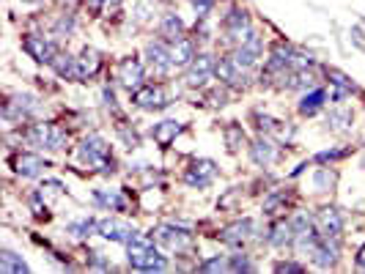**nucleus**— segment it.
Here are the masks:
<instances>
[{"label": "nucleus", "instance_id": "obj_17", "mask_svg": "<svg viewBox=\"0 0 365 274\" xmlns=\"http://www.w3.org/2000/svg\"><path fill=\"white\" fill-rule=\"evenodd\" d=\"M316 228L324 239H341L343 233V211L341 209H321L316 214Z\"/></svg>", "mask_w": 365, "mask_h": 274}, {"label": "nucleus", "instance_id": "obj_9", "mask_svg": "<svg viewBox=\"0 0 365 274\" xmlns=\"http://www.w3.org/2000/svg\"><path fill=\"white\" fill-rule=\"evenodd\" d=\"M151 239L157 244L168 247V250H176V252H182V250H187L192 244L189 230L182 228V225H157V228L151 230Z\"/></svg>", "mask_w": 365, "mask_h": 274}, {"label": "nucleus", "instance_id": "obj_33", "mask_svg": "<svg viewBox=\"0 0 365 274\" xmlns=\"http://www.w3.org/2000/svg\"><path fill=\"white\" fill-rule=\"evenodd\" d=\"M96 223L99 220H91V217H86V220H77V223H69L66 230L75 236V239H88L93 230H96Z\"/></svg>", "mask_w": 365, "mask_h": 274}, {"label": "nucleus", "instance_id": "obj_5", "mask_svg": "<svg viewBox=\"0 0 365 274\" xmlns=\"http://www.w3.org/2000/svg\"><path fill=\"white\" fill-rule=\"evenodd\" d=\"M250 33H253V19H250L247 8L231 6L228 14L223 17V36H226V42L231 47H239Z\"/></svg>", "mask_w": 365, "mask_h": 274}, {"label": "nucleus", "instance_id": "obj_15", "mask_svg": "<svg viewBox=\"0 0 365 274\" xmlns=\"http://www.w3.org/2000/svg\"><path fill=\"white\" fill-rule=\"evenodd\" d=\"M215 176H217V165H215L212 159H195V162L187 168L184 182L189 184V186L203 189V186H209V184L215 182Z\"/></svg>", "mask_w": 365, "mask_h": 274}, {"label": "nucleus", "instance_id": "obj_45", "mask_svg": "<svg viewBox=\"0 0 365 274\" xmlns=\"http://www.w3.org/2000/svg\"><path fill=\"white\" fill-rule=\"evenodd\" d=\"M102 99H104V104H107L110 110H116V93L110 91V88H104V91H102Z\"/></svg>", "mask_w": 365, "mask_h": 274}, {"label": "nucleus", "instance_id": "obj_28", "mask_svg": "<svg viewBox=\"0 0 365 274\" xmlns=\"http://www.w3.org/2000/svg\"><path fill=\"white\" fill-rule=\"evenodd\" d=\"M52 69L63 80H77V58L69 55V52H58L55 61H52Z\"/></svg>", "mask_w": 365, "mask_h": 274}, {"label": "nucleus", "instance_id": "obj_36", "mask_svg": "<svg viewBox=\"0 0 365 274\" xmlns=\"http://www.w3.org/2000/svg\"><path fill=\"white\" fill-rule=\"evenodd\" d=\"M228 272H256V266L244 252H236V255H228Z\"/></svg>", "mask_w": 365, "mask_h": 274}, {"label": "nucleus", "instance_id": "obj_48", "mask_svg": "<svg viewBox=\"0 0 365 274\" xmlns=\"http://www.w3.org/2000/svg\"><path fill=\"white\" fill-rule=\"evenodd\" d=\"M121 3H124V0H102V8H104V11H113V8H118ZM104 11H102V14H104Z\"/></svg>", "mask_w": 365, "mask_h": 274}, {"label": "nucleus", "instance_id": "obj_8", "mask_svg": "<svg viewBox=\"0 0 365 274\" xmlns=\"http://www.w3.org/2000/svg\"><path fill=\"white\" fill-rule=\"evenodd\" d=\"M132 104L140 110H165L171 107V96L157 83H143L137 91H132Z\"/></svg>", "mask_w": 365, "mask_h": 274}, {"label": "nucleus", "instance_id": "obj_7", "mask_svg": "<svg viewBox=\"0 0 365 274\" xmlns=\"http://www.w3.org/2000/svg\"><path fill=\"white\" fill-rule=\"evenodd\" d=\"M143 58H146V66L154 72V74H160V77H165V74H171L176 66H173V55H171V47L165 45V42H148V45L143 47Z\"/></svg>", "mask_w": 365, "mask_h": 274}, {"label": "nucleus", "instance_id": "obj_38", "mask_svg": "<svg viewBox=\"0 0 365 274\" xmlns=\"http://www.w3.org/2000/svg\"><path fill=\"white\" fill-rule=\"evenodd\" d=\"M198 269H201V272H226V269H228V258H226V255H215V258L203 261Z\"/></svg>", "mask_w": 365, "mask_h": 274}, {"label": "nucleus", "instance_id": "obj_40", "mask_svg": "<svg viewBox=\"0 0 365 274\" xmlns=\"http://www.w3.org/2000/svg\"><path fill=\"white\" fill-rule=\"evenodd\" d=\"M215 3H217V0H189V6L195 8V14H198V19H206V17L212 14V8H215Z\"/></svg>", "mask_w": 365, "mask_h": 274}, {"label": "nucleus", "instance_id": "obj_13", "mask_svg": "<svg viewBox=\"0 0 365 274\" xmlns=\"http://www.w3.org/2000/svg\"><path fill=\"white\" fill-rule=\"evenodd\" d=\"M11 168H14V173H17V176H22V179H39V176H42V170L47 168V162L39 156V154L20 151V154H14V156H11Z\"/></svg>", "mask_w": 365, "mask_h": 274}, {"label": "nucleus", "instance_id": "obj_23", "mask_svg": "<svg viewBox=\"0 0 365 274\" xmlns=\"http://www.w3.org/2000/svg\"><path fill=\"white\" fill-rule=\"evenodd\" d=\"M324 102H327V91H324V88H311V91H305V96L300 99L297 113H300L302 118H313L316 113H321Z\"/></svg>", "mask_w": 365, "mask_h": 274}, {"label": "nucleus", "instance_id": "obj_14", "mask_svg": "<svg viewBox=\"0 0 365 274\" xmlns=\"http://www.w3.org/2000/svg\"><path fill=\"white\" fill-rule=\"evenodd\" d=\"M118 83L127 88V91H137L140 86H143V80H146V66L137 61V58H124L121 63H118Z\"/></svg>", "mask_w": 365, "mask_h": 274}, {"label": "nucleus", "instance_id": "obj_43", "mask_svg": "<svg viewBox=\"0 0 365 274\" xmlns=\"http://www.w3.org/2000/svg\"><path fill=\"white\" fill-rule=\"evenodd\" d=\"M209 102H212V107H223L226 104V91H220V88L212 91L209 93Z\"/></svg>", "mask_w": 365, "mask_h": 274}, {"label": "nucleus", "instance_id": "obj_32", "mask_svg": "<svg viewBox=\"0 0 365 274\" xmlns=\"http://www.w3.org/2000/svg\"><path fill=\"white\" fill-rule=\"evenodd\" d=\"M335 184H338V173H335L332 168H319V170L313 173V189H316L319 195L332 192V189H335Z\"/></svg>", "mask_w": 365, "mask_h": 274}, {"label": "nucleus", "instance_id": "obj_27", "mask_svg": "<svg viewBox=\"0 0 365 274\" xmlns=\"http://www.w3.org/2000/svg\"><path fill=\"white\" fill-rule=\"evenodd\" d=\"M179 132H182V124H179V121H162V124H157V127L151 129V137H154L157 145L168 148V145L179 137Z\"/></svg>", "mask_w": 365, "mask_h": 274}, {"label": "nucleus", "instance_id": "obj_37", "mask_svg": "<svg viewBox=\"0 0 365 274\" xmlns=\"http://www.w3.org/2000/svg\"><path fill=\"white\" fill-rule=\"evenodd\" d=\"M75 28H77V22H75L72 14H63V17H58V22H55V33H58V36H72Z\"/></svg>", "mask_w": 365, "mask_h": 274}, {"label": "nucleus", "instance_id": "obj_26", "mask_svg": "<svg viewBox=\"0 0 365 274\" xmlns=\"http://www.w3.org/2000/svg\"><path fill=\"white\" fill-rule=\"evenodd\" d=\"M355 124V113L349 107H332L327 113V129L329 132H349Z\"/></svg>", "mask_w": 365, "mask_h": 274}, {"label": "nucleus", "instance_id": "obj_12", "mask_svg": "<svg viewBox=\"0 0 365 274\" xmlns=\"http://www.w3.org/2000/svg\"><path fill=\"white\" fill-rule=\"evenodd\" d=\"M22 47H25V52H28L36 63H47V66H52V61H55V55H58V47L52 45V39H45V36H39V33H28Z\"/></svg>", "mask_w": 365, "mask_h": 274}, {"label": "nucleus", "instance_id": "obj_47", "mask_svg": "<svg viewBox=\"0 0 365 274\" xmlns=\"http://www.w3.org/2000/svg\"><path fill=\"white\" fill-rule=\"evenodd\" d=\"M355 266L360 269V272H365V244L360 247V252H357V258H355Z\"/></svg>", "mask_w": 365, "mask_h": 274}, {"label": "nucleus", "instance_id": "obj_44", "mask_svg": "<svg viewBox=\"0 0 365 274\" xmlns=\"http://www.w3.org/2000/svg\"><path fill=\"white\" fill-rule=\"evenodd\" d=\"M91 266L93 269H110V261H104V255H102V252H93Z\"/></svg>", "mask_w": 365, "mask_h": 274}, {"label": "nucleus", "instance_id": "obj_11", "mask_svg": "<svg viewBox=\"0 0 365 274\" xmlns=\"http://www.w3.org/2000/svg\"><path fill=\"white\" fill-rule=\"evenodd\" d=\"M96 233H99L102 239H107V241H121V244H127L130 239H135L137 230L132 228L130 223L118 220V217H104V220L96 223Z\"/></svg>", "mask_w": 365, "mask_h": 274}, {"label": "nucleus", "instance_id": "obj_2", "mask_svg": "<svg viewBox=\"0 0 365 274\" xmlns=\"http://www.w3.org/2000/svg\"><path fill=\"white\" fill-rule=\"evenodd\" d=\"M77 159L86 165V168H93V170H99V173H113V168H116V162H113V156H110V145H107V140L102 135H88L83 143H80V148H77Z\"/></svg>", "mask_w": 365, "mask_h": 274}, {"label": "nucleus", "instance_id": "obj_30", "mask_svg": "<svg viewBox=\"0 0 365 274\" xmlns=\"http://www.w3.org/2000/svg\"><path fill=\"white\" fill-rule=\"evenodd\" d=\"M0 272L6 274H25L28 272V264L17 255V252H11V250H0Z\"/></svg>", "mask_w": 365, "mask_h": 274}, {"label": "nucleus", "instance_id": "obj_21", "mask_svg": "<svg viewBox=\"0 0 365 274\" xmlns=\"http://www.w3.org/2000/svg\"><path fill=\"white\" fill-rule=\"evenodd\" d=\"M102 69V52L93 47H83V52L77 55V80H88Z\"/></svg>", "mask_w": 365, "mask_h": 274}, {"label": "nucleus", "instance_id": "obj_4", "mask_svg": "<svg viewBox=\"0 0 365 274\" xmlns=\"http://www.w3.org/2000/svg\"><path fill=\"white\" fill-rule=\"evenodd\" d=\"M42 113V99L33 93H14L3 104V121L6 124H22L28 118H36Z\"/></svg>", "mask_w": 365, "mask_h": 274}, {"label": "nucleus", "instance_id": "obj_39", "mask_svg": "<svg viewBox=\"0 0 365 274\" xmlns=\"http://www.w3.org/2000/svg\"><path fill=\"white\" fill-rule=\"evenodd\" d=\"M352 151L349 148H329V151H319L313 159L316 162H338V159H346Z\"/></svg>", "mask_w": 365, "mask_h": 274}, {"label": "nucleus", "instance_id": "obj_20", "mask_svg": "<svg viewBox=\"0 0 365 274\" xmlns=\"http://www.w3.org/2000/svg\"><path fill=\"white\" fill-rule=\"evenodd\" d=\"M291 58H294V47L291 45H274L270 52V61H267V77H277L283 72L291 69Z\"/></svg>", "mask_w": 365, "mask_h": 274}, {"label": "nucleus", "instance_id": "obj_35", "mask_svg": "<svg viewBox=\"0 0 365 274\" xmlns=\"http://www.w3.org/2000/svg\"><path fill=\"white\" fill-rule=\"evenodd\" d=\"M286 200H288L286 192H270V198L264 200V214H267V217H274V214L286 206Z\"/></svg>", "mask_w": 365, "mask_h": 274}, {"label": "nucleus", "instance_id": "obj_29", "mask_svg": "<svg viewBox=\"0 0 365 274\" xmlns=\"http://www.w3.org/2000/svg\"><path fill=\"white\" fill-rule=\"evenodd\" d=\"M93 203L102 206V209H110V211H124L127 209V200L121 198L118 189H110V192L99 189V192H93Z\"/></svg>", "mask_w": 365, "mask_h": 274}, {"label": "nucleus", "instance_id": "obj_3", "mask_svg": "<svg viewBox=\"0 0 365 274\" xmlns=\"http://www.w3.org/2000/svg\"><path fill=\"white\" fill-rule=\"evenodd\" d=\"M22 140L31 145V148H42V151H63L69 135L63 127H52V124H36V127H28V132L22 135Z\"/></svg>", "mask_w": 365, "mask_h": 274}, {"label": "nucleus", "instance_id": "obj_1", "mask_svg": "<svg viewBox=\"0 0 365 274\" xmlns=\"http://www.w3.org/2000/svg\"><path fill=\"white\" fill-rule=\"evenodd\" d=\"M127 258L137 272H165L171 266L168 258L160 250H154V239L143 233H135V239L127 241Z\"/></svg>", "mask_w": 365, "mask_h": 274}, {"label": "nucleus", "instance_id": "obj_46", "mask_svg": "<svg viewBox=\"0 0 365 274\" xmlns=\"http://www.w3.org/2000/svg\"><path fill=\"white\" fill-rule=\"evenodd\" d=\"M352 39H355V45L360 47V49H365V42H363V31H360V28H352Z\"/></svg>", "mask_w": 365, "mask_h": 274}, {"label": "nucleus", "instance_id": "obj_19", "mask_svg": "<svg viewBox=\"0 0 365 274\" xmlns=\"http://www.w3.org/2000/svg\"><path fill=\"white\" fill-rule=\"evenodd\" d=\"M253 230H256V223L253 220H233L231 225L217 233V239L223 241V244H231V247H242L250 236H253Z\"/></svg>", "mask_w": 365, "mask_h": 274}, {"label": "nucleus", "instance_id": "obj_6", "mask_svg": "<svg viewBox=\"0 0 365 274\" xmlns=\"http://www.w3.org/2000/svg\"><path fill=\"white\" fill-rule=\"evenodd\" d=\"M215 66H217V58L209 55V52H198L195 61L187 66L184 72V86L187 88H203L212 77H215Z\"/></svg>", "mask_w": 365, "mask_h": 274}, {"label": "nucleus", "instance_id": "obj_25", "mask_svg": "<svg viewBox=\"0 0 365 274\" xmlns=\"http://www.w3.org/2000/svg\"><path fill=\"white\" fill-rule=\"evenodd\" d=\"M171 55H173V66L176 69H187L192 61H195V42L192 39H176L173 45H171Z\"/></svg>", "mask_w": 365, "mask_h": 274}, {"label": "nucleus", "instance_id": "obj_49", "mask_svg": "<svg viewBox=\"0 0 365 274\" xmlns=\"http://www.w3.org/2000/svg\"><path fill=\"white\" fill-rule=\"evenodd\" d=\"M45 189H58V192H66V186L61 182H45Z\"/></svg>", "mask_w": 365, "mask_h": 274}, {"label": "nucleus", "instance_id": "obj_10", "mask_svg": "<svg viewBox=\"0 0 365 274\" xmlns=\"http://www.w3.org/2000/svg\"><path fill=\"white\" fill-rule=\"evenodd\" d=\"M215 77L223 83V86H228V88H244L247 83H250V77H247V69H242L231 55L226 58H217V66H215Z\"/></svg>", "mask_w": 365, "mask_h": 274}, {"label": "nucleus", "instance_id": "obj_22", "mask_svg": "<svg viewBox=\"0 0 365 274\" xmlns=\"http://www.w3.org/2000/svg\"><path fill=\"white\" fill-rule=\"evenodd\" d=\"M157 33L165 39V42H176V39H182L184 36V22L179 14H173V11H168V14H162L160 17V22H157Z\"/></svg>", "mask_w": 365, "mask_h": 274}, {"label": "nucleus", "instance_id": "obj_24", "mask_svg": "<svg viewBox=\"0 0 365 274\" xmlns=\"http://www.w3.org/2000/svg\"><path fill=\"white\" fill-rule=\"evenodd\" d=\"M267 236H270L267 241H270L272 247H280V250H283V247H294V239H297L291 220H277Z\"/></svg>", "mask_w": 365, "mask_h": 274}, {"label": "nucleus", "instance_id": "obj_34", "mask_svg": "<svg viewBox=\"0 0 365 274\" xmlns=\"http://www.w3.org/2000/svg\"><path fill=\"white\" fill-rule=\"evenodd\" d=\"M223 137H226V145H228V151H242V145H244V132H242V127H236V124H231V127H226V132H223Z\"/></svg>", "mask_w": 365, "mask_h": 274}, {"label": "nucleus", "instance_id": "obj_16", "mask_svg": "<svg viewBox=\"0 0 365 274\" xmlns=\"http://www.w3.org/2000/svg\"><path fill=\"white\" fill-rule=\"evenodd\" d=\"M250 159H253V165H258V168H270L274 159H277V143H274L272 137L267 135H258L253 143H250Z\"/></svg>", "mask_w": 365, "mask_h": 274}, {"label": "nucleus", "instance_id": "obj_41", "mask_svg": "<svg viewBox=\"0 0 365 274\" xmlns=\"http://www.w3.org/2000/svg\"><path fill=\"white\" fill-rule=\"evenodd\" d=\"M151 11H154V8H151L146 0H140V3L135 6V19H137V22H146V19L151 17Z\"/></svg>", "mask_w": 365, "mask_h": 274}, {"label": "nucleus", "instance_id": "obj_31", "mask_svg": "<svg viewBox=\"0 0 365 274\" xmlns=\"http://www.w3.org/2000/svg\"><path fill=\"white\" fill-rule=\"evenodd\" d=\"M327 80H329V88H335V91L341 93H357V86H355V80L349 77V74H343V72H338V69H327Z\"/></svg>", "mask_w": 365, "mask_h": 274}, {"label": "nucleus", "instance_id": "obj_42", "mask_svg": "<svg viewBox=\"0 0 365 274\" xmlns=\"http://www.w3.org/2000/svg\"><path fill=\"white\" fill-rule=\"evenodd\" d=\"M274 272H305V266L294 264V261H280V264H274Z\"/></svg>", "mask_w": 365, "mask_h": 274}, {"label": "nucleus", "instance_id": "obj_18", "mask_svg": "<svg viewBox=\"0 0 365 274\" xmlns=\"http://www.w3.org/2000/svg\"><path fill=\"white\" fill-rule=\"evenodd\" d=\"M338 258H341V244H338V239H324V236H321V241L316 244V250H313V255H311L313 266H316V269H332V266L338 264Z\"/></svg>", "mask_w": 365, "mask_h": 274}]
</instances>
